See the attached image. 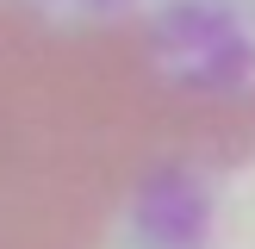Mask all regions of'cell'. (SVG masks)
Listing matches in <instances>:
<instances>
[{
  "label": "cell",
  "instance_id": "cell-1",
  "mask_svg": "<svg viewBox=\"0 0 255 249\" xmlns=\"http://www.w3.org/2000/svg\"><path fill=\"white\" fill-rule=\"evenodd\" d=\"M255 162V50L206 12H56L0 0V224L119 249L199 224Z\"/></svg>",
  "mask_w": 255,
  "mask_h": 249
},
{
  "label": "cell",
  "instance_id": "cell-2",
  "mask_svg": "<svg viewBox=\"0 0 255 249\" xmlns=\"http://www.w3.org/2000/svg\"><path fill=\"white\" fill-rule=\"evenodd\" d=\"M0 249H56V243H37V237H19V231L0 224Z\"/></svg>",
  "mask_w": 255,
  "mask_h": 249
}]
</instances>
